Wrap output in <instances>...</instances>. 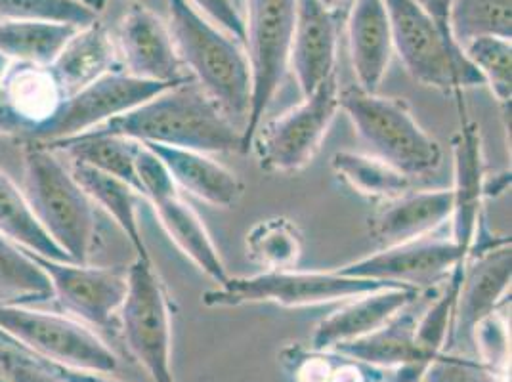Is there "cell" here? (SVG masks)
I'll list each match as a JSON object with an SVG mask.
<instances>
[{
  "label": "cell",
  "mask_w": 512,
  "mask_h": 382,
  "mask_svg": "<svg viewBox=\"0 0 512 382\" xmlns=\"http://www.w3.org/2000/svg\"><path fill=\"white\" fill-rule=\"evenodd\" d=\"M386 287L394 285L375 279L342 276L339 272H297L293 268L266 270L251 277H228L218 289L207 291L201 298L207 308H237L262 302H272L283 308H306L350 300Z\"/></svg>",
  "instance_id": "8"
},
{
  "label": "cell",
  "mask_w": 512,
  "mask_h": 382,
  "mask_svg": "<svg viewBox=\"0 0 512 382\" xmlns=\"http://www.w3.org/2000/svg\"><path fill=\"white\" fill-rule=\"evenodd\" d=\"M434 22L440 25L442 31L449 33V8L453 0H415ZM453 39V37H451Z\"/></svg>",
  "instance_id": "43"
},
{
  "label": "cell",
  "mask_w": 512,
  "mask_h": 382,
  "mask_svg": "<svg viewBox=\"0 0 512 382\" xmlns=\"http://www.w3.org/2000/svg\"><path fill=\"white\" fill-rule=\"evenodd\" d=\"M339 18L320 0H299L289 65L295 71L302 98L335 75Z\"/></svg>",
  "instance_id": "17"
},
{
  "label": "cell",
  "mask_w": 512,
  "mask_h": 382,
  "mask_svg": "<svg viewBox=\"0 0 512 382\" xmlns=\"http://www.w3.org/2000/svg\"><path fill=\"white\" fill-rule=\"evenodd\" d=\"M10 348H12V346H10V344H8V339H6V337H2V335H0V361L4 360V358H6V354H8V352H10Z\"/></svg>",
  "instance_id": "46"
},
{
  "label": "cell",
  "mask_w": 512,
  "mask_h": 382,
  "mask_svg": "<svg viewBox=\"0 0 512 382\" xmlns=\"http://www.w3.org/2000/svg\"><path fill=\"white\" fill-rule=\"evenodd\" d=\"M79 27L54 22L0 23V58L16 64H52Z\"/></svg>",
  "instance_id": "27"
},
{
  "label": "cell",
  "mask_w": 512,
  "mask_h": 382,
  "mask_svg": "<svg viewBox=\"0 0 512 382\" xmlns=\"http://www.w3.org/2000/svg\"><path fill=\"white\" fill-rule=\"evenodd\" d=\"M320 2L329 12L337 14L339 18H344L348 14V10H350L354 0H320Z\"/></svg>",
  "instance_id": "44"
},
{
  "label": "cell",
  "mask_w": 512,
  "mask_h": 382,
  "mask_svg": "<svg viewBox=\"0 0 512 382\" xmlns=\"http://www.w3.org/2000/svg\"><path fill=\"white\" fill-rule=\"evenodd\" d=\"M331 167L352 190L371 199H398L411 190V178L371 153L337 151Z\"/></svg>",
  "instance_id": "29"
},
{
  "label": "cell",
  "mask_w": 512,
  "mask_h": 382,
  "mask_svg": "<svg viewBox=\"0 0 512 382\" xmlns=\"http://www.w3.org/2000/svg\"><path fill=\"white\" fill-rule=\"evenodd\" d=\"M0 367L4 371V381L0 382H64L46 361L14 346L0 361Z\"/></svg>",
  "instance_id": "38"
},
{
  "label": "cell",
  "mask_w": 512,
  "mask_h": 382,
  "mask_svg": "<svg viewBox=\"0 0 512 382\" xmlns=\"http://www.w3.org/2000/svg\"><path fill=\"white\" fill-rule=\"evenodd\" d=\"M453 213L451 190L419 191L386 201L371 220V234L383 247L417 241L449 222Z\"/></svg>",
  "instance_id": "20"
},
{
  "label": "cell",
  "mask_w": 512,
  "mask_h": 382,
  "mask_svg": "<svg viewBox=\"0 0 512 382\" xmlns=\"http://www.w3.org/2000/svg\"><path fill=\"white\" fill-rule=\"evenodd\" d=\"M467 258L469 255H465L451 239L423 237L404 245L384 247L383 251L363 256L335 272L421 289L448 279L459 264L467 262Z\"/></svg>",
  "instance_id": "14"
},
{
  "label": "cell",
  "mask_w": 512,
  "mask_h": 382,
  "mask_svg": "<svg viewBox=\"0 0 512 382\" xmlns=\"http://www.w3.org/2000/svg\"><path fill=\"white\" fill-rule=\"evenodd\" d=\"M88 132L201 153L241 151V130L193 81L171 86Z\"/></svg>",
  "instance_id": "1"
},
{
  "label": "cell",
  "mask_w": 512,
  "mask_h": 382,
  "mask_svg": "<svg viewBox=\"0 0 512 382\" xmlns=\"http://www.w3.org/2000/svg\"><path fill=\"white\" fill-rule=\"evenodd\" d=\"M392 46L407 73L421 85L463 94L465 88L484 85L463 48L434 22L415 0H384Z\"/></svg>",
  "instance_id": "5"
},
{
  "label": "cell",
  "mask_w": 512,
  "mask_h": 382,
  "mask_svg": "<svg viewBox=\"0 0 512 382\" xmlns=\"http://www.w3.org/2000/svg\"><path fill=\"white\" fill-rule=\"evenodd\" d=\"M419 382H423V381H419Z\"/></svg>",
  "instance_id": "48"
},
{
  "label": "cell",
  "mask_w": 512,
  "mask_h": 382,
  "mask_svg": "<svg viewBox=\"0 0 512 382\" xmlns=\"http://www.w3.org/2000/svg\"><path fill=\"white\" fill-rule=\"evenodd\" d=\"M511 277V239L469 255L449 331L448 344L455 348V354L470 356L474 352L472 333L482 319L499 310L511 289Z\"/></svg>",
  "instance_id": "13"
},
{
  "label": "cell",
  "mask_w": 512,
  "mask_h": 382,
  "mask_svg": "<svg viewBox=\"0 0 512 382\" xmlns=\"http://www.w3.org/2000/svg\"><path fill=\"white\" fill-rule=\"evenodd\" d=\"M35 128H37V123L27 119L22 111L14 106L6 86L2 85V81H0V136L22 138L27 142Z\"/></svg>",
  "instance_id": "40"
},
{
  "label": "cell",
  "mask_w": 512,
  "mask_h": 382,
  "mask_svg": "<svg viewBox=\"0 0 512 382\" xmlns=\"http://www.w3.org/2000/svg\"><path fill=\"white\" fill-rule=\"evenodd\" d=\"M22 191L46 235L71 262L88 264L98 241V207L60 153L25 142Z\"/></svg>",
  "instance_id": "2"
},
{
  "label": "cell",
  "mask_w": 512,
  "mask_h": 382,
  "mask_svg": "<svg viewBox=\"0 0 512 382\" xmlns=\"http://www.w3.org/2000/svg\"><path fill=\"white\" fill-rule=\"evenodd\" d=\"M44 361V360H43ZM48 363V361H46ZM50 369L64 382H121L104 373H92V371H79V369H67L62 365L48 363Z\"/></svg>",
  "instance_id": "42"
},
{
  "label": "cell",
  "mask_w": 512,
  "mask_h": 382,
  "mask_svg": "<svg viewBox=\"0 0 512 382\" xmlns=\"http://www.w3.org/2000/svg\"><path fill=\"white\" fill-rule=\"evenodd\" d=\"M0 234L8 237L12 243L29 251L33 255L71 262L64 251L46 235L35 214L29 209V203L22 188L10 180L8 174L0 170Z\"/></svg>",
  "instance_id": "28"
},
{
  "label": "cell",
  "mask_w": 512,
  "mask_h": 382,
  "mask_svg": "<svg viewBox=\"0 0 512 382\" xmlns=\"http://www.w3.org/2000/svg\"><path fill=\"white\" fill-rule=\"evenodd\" d=\"M44 146L54 149L60 155H65L71 163H79L90 169L100 170L107 176H113L132 186L142 195L138 169H136L142 144L121 136L85 132V134L60 140L54 144H44Z\"/></svg>",
  "instance_id": "26"
},
{
  "label": "cell",
  "mask_w": 512,
  "mask_h": 382,
  "mask_svg": "<svg viewBox=\"0 0 512 382\" xmlns=\"http://www.w3.org/2000/svg\"><path fill=\"white\" fill-rule=\"evenodd\" d=\"M346 16L356 86L369 94H377L394 50L384 0H354Z\"/></svg>",
  "instance_id": "19"
},
{
  "label": "cell",
  "mask_w": 512,
  "mask_h": 382,
  "mask_svg": "<svg viewBox=\"0 0 512 382\" xmlns=\"http://www.w3.org/2000/svg\"><path fill=\"white\" fill-rule=\"evenodd\" d=\"M299 0H247L245 37L251 69V106L241 130V151L253 148L256 130L289 69Z\"/></svg>",
  "instance_id": "7"
},
{
  "label": "cell",
  "mask_w": 512,
  "mask_h": 382,
  "mask_svg": "<svg viewBox=\"0 0 512 382\" xmlns=\"http://www.w3.org/2000/svg\"><path fill=\"white\" fill-rule=\"evenodd\" d=\"M117 60V48L109 39L106 27L100 22H94L77 29V33L65 43L62 52L48 65V69L65 98L104 77L106 73L119 71Z\"/></svg>",
  "instance_id": "23"
},
{
  "label": "cell",
  "mask_w": 512,
  "mask_h": 382,
  "mask_svg": "<svg viewBox=\"0 0 512 382\" xmlns=\"http://www.w3.org/2000/svg\"><path fill=\"white\" fill-rule=\"evenodd\" d=\"M449 33L461 48L478 37L511 41L512 0H453Z\"/></svg>",
  "instance_id": "30"
},
{
  "label": "cell",
  "mask_w": 512,
  "mask_h": 382,
  "mask_svg": "<svg viewBox=\"0 0 512 382\" xmlns=\"http://www.w3.org/2000/svg\"><path fill=\"white\" fill-rule=\"evenodd\" d=\"M146 201L150 203L161 228L169 235L172 243L188 256L205 276L222 285L230 277L222 262V256L218 253L207 226L180 197L178 188L174 186L169 190L157 191Z\"/></svg>",
  "instance_id": "22"
},
{
  "label": "cell",
  "mask_w": 512,
  "mask_h": 382,
  "mask_svg": "<svg viewBox=\"0 0 512 382\" xmlns=\"http://www.w3.org/2000/svg\"><path fill=\"white\" fill-rule=\"evenodd\" d=\"M0 335L35 358L67 369L111 375L119 367L115 352L83 321L25 304L0 302Z\"/></svg>",
  "instance_id": "6"
},
{
  "label": "cell",
  "mask_w": 512,
  "mask_h": 382,
  "mask_svg": "<svg viewBox=\"0 0 512 382\" xmlns=\"http://www.w3.org/2000/svg\"><path fill=\"white\" fill-rule=\"evenodd\" d=\"M348 115L371 155L404 172L411 180L427 176L442 165V146L421 127L406 102L369 94L360 86H348L339 94Z\"/></svg>",
  "instance_id": "4"
},
{
  "label": "cell",
  "mask_w": 512,
  "mask_h": 382,
  "mask_svg": "<svg viewBox=\"0 0 512 382\" xmlns=\"http://www.w3.org/2000/svg\"><path fill=\"white\" fill-rule=\"evenodd\" d=\"M247 253L266 270H293L302 256L299 226L285 216L260 220L247 234Z\"/></svg>",
  "instance_id": "31"
},
{
  "label": "cell",
  "mask_w": 512,
  "mask_h": 382,
  "mask_svg": "<svg viewBox=\"0 0 512 382\" xmlns=\"http://www.w3.org/2000/svg\"><path fill=\"white\" fill-rule=\"evenodd\" d=\"M117 56L123 71L153 83L180 85L192 81L178 58L169 25L144 6H134L119 25Z\"/></svg>",
  "instance_id": "15"
},
{
  "label": "cell",
  "mask_w": 512,
  "mask_h": 382,
  "mask_svg": "<svg viewBox=\"0 0 512 382\" xmlns=\"http://www.w3.org/2000/svg\"><path fill=\"white\" fill-rule=\"evenodd\" d=\"M199 12H205L209 20L218 23L224 31H228L235 39L245 37L243 18L237 12L234 0H190Z\"/></svg>",
  "instance_id": "39"
},
{
  "label": "cell",
  "mask_w": 512,
  "mask_h": 382,
  "mask_svg": "<svg viewBox=\"0 0 512 382\" xmlns=\"http://www.w3.org/2000/svg\"><path fill=\"white\" fill-rule=\"evenodd\" d=\"M421 297V289L394 285L365 293L346 302L337 312L321 319L312 335V350L325 352L342 342L362 339L383 327L411 302Z\"/></svg>",
  "instance_id": "18"
},
{
  "label": "cell",
  "mask_w": 512,
  "mask_h": 382,
  "mask_svg": "<svg viewBox=\"0 0 512 382\" xmlns=\"http://www.w3.org/2000/svg\"><path fill=\"white\" fill-rule=\"evenodd\" d=\"M130 354L153 382H174L171 302L153 260L127 268V295L117 312Z\"/></svg>",
  "instance_id": "9"
},
{
  "label": "cell",
  "mask_w": 512,
  "mask_h": 382,
  "mask_svg": "<svg viewBox=\"0 0 512 382\" xmlns=\"http://www.w3.org/2000/svg\"><path fill=\"white\" fill-rule=\"evenodd\" d=\"M14 106L33 123H43L64 100L52 73L44 65L16 64L2 79Z\"/></svg>",
  "instance_id": "32"
},
{
  "label": "cell",
  "mask_w": 512,
  "mask_h": 382,
  "mask_svg": "<svg viewBox=\"0 0 512 382\" xmlns=\"http://www.w3.org/2000/svg\"><path fill=\"white\" fill-rule=\"evenodd\" d=\"M337 73L323 81L299 106L279 119L260 125L253 138L260 169L266 172H299L312 163L333 125L341 104Z\"/></svg>",
  "instance_id": "10"
},
{
  "label": "cell",
  "mask_w": 512,
  "mask_h": 382,
  "mask_svg": "<svg viewBox=\"0 0 512 382\" xmlns=\"http://www.w3.org/2000/svg\"><path fill=\"white\" fill-rule=\"evenodd\" d=\"M79 2H83L88 8H92L96 14L104 12V8H106L107 4V0H79Z\"/></svg>",
  "instance_id": "45"
},
{
  "label": "cell",
  "mask_w": 512,
  "mask_h": 382,
  "mask_svg": "<svg viewBox=\"0 0 512 382\" xmlns=\"http://www.w3.org/2000/svg\"><path fill=\"white\" fill-rule=\"evenodd\" d=\"M463 54L482 75L484 85L501 107H511L512 46L511 41L499 37H478L463 46Z\"/></svg>",
  "instance_id": "34"
},
{
  "label": "cell",
  "mask_w": 512,
  "mask_h": 382,
  "mask_svg": "<svg viewBox=\"0 0 512 382\" xmlns=\"http://www.w3.org/2000/svg\"><path fill=\"white\" fill-rule=\"evenodd\" d=\"M295 360H299L293 369L295 381L331 382L333 369H335L339 358H331V356H325L320 350H314L312 354L302 352Z\"/></svg>",
  "instance_id": "41"
},
{
  "label": "cell",
  "mask_w": 512,
  "mask_h": 382,
  "mask_svg": "<svg viewBox=\"0 0 512 382\" xmlns=\"http://www.w3.org/2000/svg\"><path fill=\"white\" fill-rule=\"evenodd\" d=\"M453 213L451 241L470 255L480 224L484 222V148L476 123L465 119L453 138Z\"/></svg>",
  "instance_id": "16"
},
{
  "label": "cell",
  "mask_w": 512,
  "mask_h": 382,
  "mask_svg": "<svg viewBox=\"0 0 512 382\" xmlns=\"http://www.w3.org/2000/svg\"><path fill=\"white\" fill-rule=\"evenodd\" d=\"M81 188L86 191V195L92 199V203L102 209L104 213L117 224V228L125 234L136 258L142 260H151L150 249L146 245V239L140 228V218H138V207L140 201H146L138 191L125 182L107 176L100 170L90 169L79 163H67Z\"/></svg>",
  "instance_id": "25"
},
{
  "label": "cell",
  "mask_w": 512,
  "mask_h": 382,
  "mask_svg": "<svg viewBox=\"0 0 512 382\" xmlns=\"http://www.w3.org/2000/svg\"><path fill=\"white\" fill-rule=\"evenodd\" d=\"M27 255L41 266L64 312L88 325L109 327L127 295V270Z\"/></svg>",
  "instance_id": "12"
},
{
  "label": "cell",
  "mask_w": 512,
  "mask_h": 382,
  "mask_svg": "<svg viewBox=\"0 0 512 382\" xmlns=\"http://www.w3.org/2000/svg\"><path fill=\"white\" fill-rule=\"evenodd\" d=\"M415 302L388 319L377 331L362 339L337 344L335 352L377 369H409L415 361V329L419 321V314L411 310Z\"/></svg>",
  "instance_id": "24"
},
{
  "label": "cell",
  "mask_w": 512,
  "mask_h": 382,
  "mask_svg": "<svg viewBox=\"0 0 512 382\" xmlns=\"http://www.w3.org/2000/svg\"><path fill=\"white\" fill-rule=\"evenodd\" d=\"M0 16L14 22H54L86 27L98 16L79 0H0Z\"/></svg>",
  "instance_id": "35"
},
{
  "label": "cell",
  "mask_w": 512,
  "mask_h": 382,
  "mask_svg": "<svg viewBox=\"0 0 512 382\" xmlns=\"http://www.w3.org/2000/svg\"><path fill=\"white\" fill-rule=\"evenodd\" d=\"M169 2V31L178 58L220 109L234 121H247L251 106V69L234 37L222 33L190 0ZM243 130V128H241Z\"/></svg>",
  "instance_id": "3"
},
{
  "label": "cell",
  "mask_w": 512,
  "mask_h": 382,
  "mask_svg": "<svg viewBox=\"0 0 512 382\" xmlns=\"http://www.w3.org/2000/svg\"><path fill=\"white\" fill-rule=\"evenodd\" d=\"M144 146L163 161L178 190L182 188L193 197L220 209H232L239 203L245 191L243 182L235 172L209 157V153L157 144Z\"/></svg>",
  "instance_id": "21"
},
{
  "label": "cell",
  "mask_w": 512,
  "mask_h": 382,
  "mask_svg": "<svg viewBox=\"0 0 512 382\" xmlns=\"http://www.w3.org/2000/svg\"><path fill=\"white\" fill-rule=\"evenodd\" d=\"M0 297L8 302H44L52 287L41 266L8 237L0 234Z\"/></svg>",
  "instance_id": "33"
},
{
  "label": "cell",
  "mask_w": 512,
  "mask_h": 382,
  "mask_svg": "<svg viewBox=\"0 0 512 382\" xmlns=\"http://www.w3.org/2000/svg\"><path fill=\"white\" fill-rule=\"evenodd\" d=\"M235 4H237V2H239V0H234Z\"/></svg>",
  "instance_id": "47"
},
{
  "label": "cell",
  "mask_w": 512,
  "mask_h": 382,
  "mask_svg": "<svg viewBox=\"0 0 512 382\" xmlns=\"http://www.w3.org/2000/svg\"><path fill=\"white\" fill-rule=\"evenodd\" d=\"M171 86L174 85L132 77L121 69L111 71L75 94L65 96L54 113L37 125L27 142L54 144L85 134L119 115H125Z\"/></svg>",
  "instance_id": "11"
},
{
  "label": "cell",
  "mask_w": 512,
  "mask_h": 382,
  "mask_svg": "<svg viewBox=\"0 0 512 382\" xmlns=\"http://www.w3.org/2000/svg\"><path fill=\"white\" fill-rule=\"evenodd\" d=\"M472 348H474L476 360L482 361L486 367H490L501 375H507L509 356H511L509 329H507V321L501 316L499 310H495L488 318L482 319L476 325L472 333Z\"/></svg>",
  "instance_id": "36"
},
{
  "label": "cell",
  "mask_w": 512,
  "mask_h": 382,
  "mask_svg": "<svg viewBox=\"0 0 512 382\" xmlns=\"http://www.w3.org/2000/svg\"><path fill=\"white\" fill-rule=\"evenodd\" d=\"M423 382H507L501 375L486 367L482 361L455 352H442L423 373Z\"/></svg>",
  "instance_id": "37"
}]
</instances>
